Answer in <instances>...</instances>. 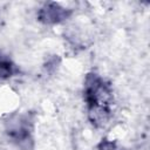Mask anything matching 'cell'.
I'll return each mask as SVG.
<instances>
[{
  "instance_id": "7a4b0ae2",
  "label": "cell",
  "mask_w": 150,
  "mask_h": 150,
  "mask_svg": "<svg viewBox=\"0 0 150 150\" xmlns=\"http://www.w3.org/2000/svg\"><path fill=\"white\" fill-rule=\"evenodd\" d=\"M70 15V11L63 8L56 2L45 4L39 11V20L43 23H57L67 19Z\"/></svg>"
},
{
  "instance_id": "3957f363",
  "label": "cell",
  "mask_w": 150,
  "mask_h": 150,
  "mask_svg": "<svg viewBox=\"0 0 150 150\" xmlns=\"http://www.w3.org/2000/svg\"><path fill=\"white\" fill-rule=\"evenodd\" d=\"M15 64L5 55L0 53V77L7 79L15 73Z\"/></svg>"
},
{
  "instance_id": "277c9868",
  "label": "cell",
  "mask_w": 150,
  "mask_h": 150,
  "mask_svg": "<svg viewBox=\"0 0 150 150\" xmlns=\"http://www.w3.org/2000/svg\"><path fill=\"white\" fill-rule=\"evenodd\" d=\"M100 150H120V149L116 148L115 143H111V142H108L107 139H104L100 144Z\"/></svg>"
},
{
  "instance_id": "6da1fadb",
  "label": "cell",
  "mask_w": 150,
  "mask_h": 150,
  "mask_svg": "<svg viewBox=\"0 0 150 150\" xmlns=\"http://www.w3.org/2000/svg\"><path fill=\"white\" fill-rule=\"evenodd\" d=\"M83 95L91 123L95 125H104L109 120L110 105L112 103L110 84L96 74H88L84 82Z\"/></svg>"
}]
</instances>
